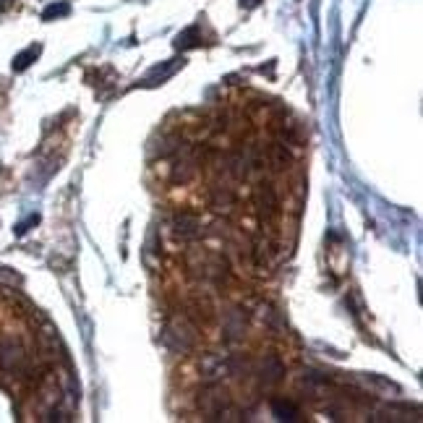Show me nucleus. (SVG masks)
Here are the masks:
<instances>
[{
	"instance_id": "4468645a",
	"label": "nucleus",
	"mask_w": 423,
	"mask_h": 423,
	"mask_svg": "<svg viewBox=\"0 0 423 423\" xmlns=\"http://www.w3.org/2000/svg\"><path fill=\"white\" fill-rule=\"evenodd\" d=\"M11 3H14V0H0V11H3V8H11Z\"/></svg>"
},
{
	"instance_id": "9b49d317",
	"label": "nucleus",
	"mask_w": 423,
	"mask_h": 423,
	"mask_svg": "<svg viewBox=\"0 0 423 423\" xmlns=\"http://www.w3.org/2000/svg\"><path fill=\"white\" fill-rule=\"evenodd\" d=\"M40 55H42V45H40V42H37V45H29L24 53H19V55L14 58V71H16V73L27 71V68L32 66V63H34V60H37Z\"/></svg>"
},
{
	"instance_id": "ddd939ff",
	"label": "nucleus",
	"mask_w": 423,
	"mask_h": 423,
	"mask_svg": "<svg viewBox=\"0 0 423 423\" xmlns=\"http://www.w3.org/2000/svg\"><path fill=\"white\" fill-rule=\"evenodd\" d=\"M259 3H262V0H240V5H243L246 11H251V8H256Z\"/></svg>"
},
{
	"instance_id": "39448f33",
	"label": "nucleus",
	"mask_w": 423,
	"mask_h": 423,
	"mask_svg": "<svg viewBox=\"0 0 423 423\" xmlns=\"http://www.w3.org/2000/svg\"><path fill=\"white\" fill-rule=\"evenodd\" d=\"M293 146L285 144L282 139L279 141H275V144L266 146V162H269V168L275 172H285L293 168Z\"/></svg>"
},
{
	"instance_id": "423d86ee",
	"label": "nucleus",
	"mask_w": 423,
	"mask_h": 423,
	"mask_svg": "<svg viewBox=\"0 0 423 423\" xmlns=\"http://www.w3.org/2000/svg\"><path fill=\"white\" fill-rule=\"evenodd\" d=\"M183 63H185L183 58H181V60L175 58V60H165V63H159V66H155L149 73H146L144 79H141V87H157V84H165L178 68H183Z\"/></svg>"
},
{
	"instance_id": "0eeeda50",
	"label": "nucleus",
	"mask_w": 423,
	"mask_h": 423,
	"mask_svg": "<svg viewBox=\"0 0 423 423\" xmlns=\"http://www.w3.org/2000/svg\"><path fill=\"white\" fill-rule=\"evenodd\" d=\"M209 201H212V207H214V212H227L238 204V194H236L227 183H217L209 191Z\"/></svg>"
},
{
	"instance_id": "7ed1b4c3",
	"label": "nucleus",
	"mask_w": 423,
	"mask_h": 423,
	"mask_svg": "<svg viewBox=\"0 0 423 423\" xmlns=\"http://www.w3.org/2000/svg\"><path fill=\"white\" fill-rule=\"evenodd\" d=\"M253 204H256V214L264 220V222H277L282 217V196L272 183H262L256 185V194H253Z\"/></svg>"
},
{
	"instance_id": "6e6552de",
	"label": "nucleus",
	"mask_w": 423,
	"mask_h": 423,
	"mask_svg": "<svg viewBox=\"0 0 423 423\" xmlns=\"http://www.w3.org/2000/svg\"><path fill=\"white\" fill-rule=\"evenodd\" d=\"M285 376V363L277 356H264L259 363V379L264 384H277Z\"/></svg>"
},
{
	"instance_id": "f8f14e48",
	"label": "nucleus",
	"mask_w": 423,
	"mask_h": 423,
	"mask_svg": "<svg viewBox=\"0 0 423 423\" xmlns=\"http://www.w3.org/2000/svg\"><path fill=\"white\" fill-rule=\"evenodd\" d=\"M71 14V5L68 3H53V5H47L45 11H42V19L45 21H53V19H63V16Z\"/></svg>"
},
{
	"instance_id": "f257e3e1",
	"label": "nucleus",
	"mask_w": 423,
	"mask_h": 423,
	"mask_svg": "<svg viewBox=\"0 0 423 423\" xmlns=\"http://www.w3.org/2000/svg\"><path fill=\"white\" fill-rule=\"evenodd\" d=\"M0 371L5 374H27L29 371V350L14 334H3L0 337Z\"/></svg>"
},
{
	"instance_id": "f03ea898",
	"label": "nucleus",
	"mask_w": 423,
	"mask_h": 423,
	"mask_svg": "<svg viewBox=\"0 0 423 423\" xmlns=\"http://www.w3.org/2000/svg\"><path fill=\"white\" fill-rule=\"evenodd\" d=\"M196 340H198V330L188 317L170 319L165 324V330H162V343L168 345V347H172V350H181V353L191 350L196 345Z\"/></svg>"
},
{
	"instance_id": "9d476101",
	"label": "nucleus",
	"mask_w": 423,
	"mask_h": 423,
	"mask_svg": "<svg viewBox=\"0 0 423 423\" xmlns=\"http://www.w3.org/2000/svg\"><path fill=\"white\" fill-rule=\"evenodd\" d=\"M272 413L279 421H298L301 418V408L290 400H272Z\"/></svg>"
},
{
	"instance_id": "20e7f679",
	"label": "nucleus",
	"mask_w": 423,
	"mask_h": 423,
	"mask_svg": "<svg viewBox=\"0 0 423 423\" xmlns=\"http://www.w3.org/2000/svg\"><path fill=\"white\" fill-rule=\"evenodd\" d=\"M168 230L175 240H196L204 236V220L194 212H175L168 222Z\"/></svg>"
},
{
	"instance_id": "1a4fd4ad",
	"label": "nucleus",
	"mask_w": 423,
	"mask_h": 423,
	"mask_svg": "<svg viewBox=\"0 0 423 423\" xmlns=\"http://www.w3.org/2000/svg\"><path fill=\"white\" fill-rule=\"evenodd\" d=\"M172 45H175V50H196L201 45H207L204 37H201V24H191L188 29H183Z\"/></svg>"
}]
</instances>
